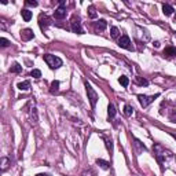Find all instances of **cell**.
Segmentation results:
<instances>
[{
  "instance_id": "1",
  "label": "cell",
  "mask_w": 176,
  "mask_h": 176,
  "mask_svg": "<svg viewBox=\"0 0 176 176\" xmlns=\"http://www.w3.org/2000/svg\"><path fill=\"white\" fill-rule=\"evenodd\" d=\"M153 151H154L155 158H157L158 164L161 165V168H164L165 162H168L172 158V153L169 150H167V149H164L161 145H154L153 146Z\"/></svg>"
},
{
  "instance_id": "2",
  "label": "cell",
  "mask_w": 176,
  "mask_h": 176,
  "mask_svg": "<svg viewBox=\"0 0 176 176\" xmlns=\"http://www.w3.org/2000/svg\"><path fill=\"white\" fill-rule=\"evenodd\" d=\"M44 61L51 69H58V67L62 66V59L59 57H55V55H51V54H46L44 55Z\"/></svg>"
},
{
  "instance_id": "3",
  "label": "cell",
  "mask_w": 176,
  "mask_h": 176,
  "mask_svg": "<svg viewBox=\"0 0 176 176\" xmlns=\"http://www.w3.org/2000/svg\"><path fill=\"white\" fill-rule=\"evenodd\" d=\"M84 85H85V89H87V95H88V99H89V103H91V107L94 109L98 102V94L95 92V89H94L92 85L88 83V81H85Z\"/></svg>"
},
{
  "instance_id": "4",
  "label": "cell",
  "mask_w": 176,
  "mask_h": 176,
  "mask_svg": "<svg viewBox=\"0 0 176 176\" xmlns=\"http://www.w3.org/2000/svg\"><path fill=\"white\" fill-rule=\"evenodd\" d=\"M158 97H160L158 94L150 95V97H149V95H138V99H139V103H140L142 107H147V106L150 105V103H153Z\"/></svg>"
},
{
  "instance_id": "5",
  "label": "cell",
  "mask_w": 176,
  "mask_h": 176,
  "mask_svg": "<svg viewBox=\"0 0 176 176\" xmlns=\"http://www.w3.org/2000/svg\"><path fill=\"white\" fill-rule=\"evenodd\" d=\"M118 46L124 48V50H128V51H134V46H132V41L131 39L127 36V34H122L121 37L118 39Z\"/></svg>"
},
{
  "instance_id": "6",
  "label": "cell",
  "mask_w": 176,
  "mask_h": 176,
  "mask_svg": "<svg viewBox=\"0 0 176 176\" xmlns=\"http://www.w3.org/2000/svg\"><path fill=\"white\" fill-rule=\"evenodd\" d=\"M70 28H72V30H73V33H77V34L84 33V29H83V26H81V21H80V18H77V17L72 18Z\"/></svg>"
},
{
  "instance_id": "7",
  "label": "cell",
  "mask_w": 176,
  "mask_h": 176,
  "mask_svg": "<svg viewBox=\"0 0 176 176\" xmlns=\"http://www.w3.org/2000/svg\"><path fill=\"white\" fill-rule=\"evenodd\" d=\"M66 9H65V3L63 1H61L59 3V7L54 11V17L57 18V19H63V18L66 17Z\"/></svg>"
},
{
  "instance_id": "8",
  "label": "cell",
  "mask_w": 176,
  "mask_h": 176,
  "mask_svg": "<svg viewBox=\"0 0 176 176\" xmlns=\"http://www.w3.org/2000/svg\"><path fill=\"white\" fill-rule=\"evenodd\" d=\"M52 22H51V19L47 15H44V14H41L40 17H39V25H40V29L41 30H46L48 26L51 25Z\"/></svg>"
},
{
  "instance_id": "9",
  "label": "cell",
  "mask_w": 176,
  "mask_h": 176,
  "mask_svg": "<svg viewBox=\"0 0 176 176\" xmlns=\"http://www.w3.org/2000/svg\"><path fill=\"white\" fill-rule=\"evenodd\" d=\"M34 37V33H33V30L32 29H24L21 32V39L24 40V41H29V40H32V39Z\"/></svg>"
},
{
  "instance_id": "10",
  "label": "cell",
  "mask_w": 176,
  "mask_h": 176,
  "mask_svg": "<svg viewBox=\"0 0 176 176\" xmlns=\"http://www.w3.org/2000/svg\"><path fill=\"white\" fill-rule=\"evenodd\" d=\"M164 57L165 58H173V57H176V48L175 47H167L164 50Z\"/></svg>"
},
{
  "instance_id": "11",
  "label": "cell",
  "mask_w": 176,
  "mask_h": 176,
  "mask_svg": "<svg viewBox=\"0 0 176 176\" xmlns=\"http://www.w3.org/2000/svg\"><path fill=\"white\" fill-rule=\"evenodd\" d=\"M116 113H117L116 106H114L113 103H110V105L107 106V117H109V120H112V118L116 117Z\"/></svg>"
},
{
  "instance_id": "12",
  "label": "cell",
  "mask_w": 176,
  "mask_h": 176,
  "mask_svg": "<svg viewBox=\"0 0 176 176\" xmlns=\"http://www.w3.org/2000/svg\"><path fill=\"white\" fill-rule=\"evenodd\" d=\"M134 145H135V147H136V153H138V154L146 150V146H145L140 140H138V139H134Z\"/></svg>"
},
{
  "instance_id": "13",
  "label": "cell",
  "mask_w": 176,
  "mask_h": 176,
  "mask_svg": "<svg viewBox=\"0 0 176 176\" xmlns=\"http://www.w3.org/2000/svg\"><path fill=\"white\" fill-rule=\"evenodd\" d=\"M21 15H22V18H24V21H26V22H29L30 19H32V11H29L28 9H24L21 11Z\"/></svg>"
},
{
  "instance_id": "14",
  "label": "cell",
  "mask_w": 176,
  "mask_h": 176,
  "mask_svg": "<svg viewBox=\"0 0 176 176\" xmlns=\"http://www.w3.org/2000/svg\"><path fill=\"white\" fill-rule=\"evenodd\" d=\"M106 26H107V22L105 19H99V21L95 24V29L97 30H105Z\"/></svg>"
},
{
  "instance_id": "15",
  "label": "cell",
  "mask_w": 176,
  "mask_h": 176,
  "mask_svg": "<svg viewBox=\"0 0 176 176\" xmlns=\"http://www.w3.org/2000/svg\"><path fill=\"white\" fill-rule=\"evenodd\" d=\"M59 91V81L58 80H54L51 83V87H50V92L51 94H57Z\"/></svg>"
},
{
  "instance_id": "16",
  "label": "cell",
  "mask_w": 176,
  "mask_h": 176,
  "mask_svg": "<svg viewBox=\"0 0 176 176\" xmlns=\"http://www.w3.org/2000/svg\"><path fill=\"white\" fill-rule=\"evenodd\" d=\"M173 11H175V10H173V7H172V6H169V4H164L162 6V13L165 14V15H168V17H169V15H172V14H173Z\"/></svg>"
},
{
  "instance_id": "17",
  "label": "cell",
  "mask_w": 176,
  "mask_h": 176,
  "mask_svg": "<svg viewBox=\"0 0 176 176\" xmlns=\"http://www.w3.org/2000/svg\"><path fill=\"white\" fill-rule=\"evenodd\" d=\"M10 72H11V73H21V72H22V66L18 62H15L13 66L10 67Z\"/></svg>"
},
{
  "instance_id": "18",
  "label": "cell",
  "mask_w": 176,
  "mask_h": 176,
  "mask_svg": "<svg viewBox=\"0 0 176 176\" xmlns=\"http://www.w3.org/2000/svg\"><path fill=\"white\" fill-rule=\"evenodd\" d=\"M88 17L91 18V19H95V18L98 17V14H97V11H95V7H94V6H89V7H88Z\"/></svg>"
},
{
  "instance_id": "19",
  "label": "cell",
  "mask_w": 176,
  "mask_h": 176,
  "mask_svg": "<svg viewBox=\"0 0 176 176\" xmlns=\"http://www.w3.org/2000/svg\"><path fill=\"white\" fill-rule=\"evenodd\" d=\"M18 88L21 91H28L30 88V83L29 81H22V83H18Z\"/></svg>"
},
{
  "instance_id": "20",
  "label": "cell",
  "mask_w": 176,
  "mask_h": 176,
  "mask_svg": "<svg viewBox=\"0 0 176 176\" xmlns=\"http://www.w3.org/2000/svg\"><path fill=\"white\" fill-rule=\"evenodd\" d=\"M110 34H112V37L113 39H118V36H120V30H118L117 26H112V28H110Z\"/></svg>"
},
{
  "instance_id": "21",
  "label": "cell",
  "mask_w": 176,
  "mask_h": 176,
  "mask_svg": "<svg viewBox=\"0 0 176 176\" xmlns=\"http://www.w3.org/2000/svg\"><path fill=\"white\" fill-rule=\"evenodd\" d=\"M97 165H99V167L102 168V169H109V162L107 161H105V160H97Z\"/></svg>"
},
{
  "instance_id": "22",
  "label": "cell",
  "mask_w": 176,
  "mask_h": 176,
  "mask_svg": "<svg viewBox=\"0 0 176 176\" xmlns=\"http://www.w3.org/2000/svg\"><path fill=\"white\" fill-rule=\"evenodd\" d=\"M132 113H134V107L131 105H125L124 106V114H125L127 117H129V116H132Z\"/></svg>"
},
{
  "instance_id": "23",
  "label": "cell",
  "mask_w": 176,
  "mask_h": 176,
  "mask_svg": "<svg viewBox=\"0 0 176 176\" xmlns=\"http://www.w3.org/2000/svg\"><path fill=\"white\" fill-rule=\"evenodd\" d=\"M118 83L121 84L122 87H128V85H129V79L125 77V76H121V77L118 79Z\"/></svg>"
},
{
  "instance_id": "24",
  "label": "cell",
  "mask_w": 176,
  "mask_h": 176,
  "mask_svg": "<svg viewBox=\"0 0 176 176\" xmlns=\"http://www.w3.org/2000/svg\"><path fill=\"white\" fill-rule=\"evenodd\" d=\"M10 165V160L7 157H1V171H6Z\"/></svg>"
},
{
  "instance_id": "25",
  "label": "cell",
  "mask_w": 176,
  "mask_h": 176,
  "mask_svg": "<svg viewBox=\"0 0 176 176\" xmlns=\"http://www.w3.org/2000/svg\"><path fill=\"white\" fill-rule=\"evenodd\" d=\"M30 117H32V121H33V122H37L39 121L37 109H36V107H33V109H32V112H30Z\"/></svg>"
},
{
  "instance_id": "26",
  "label": "cell",
  "mask_w": 176,
  "mask_h": 176,
  "mask_svg": "<svg viewBox=\"0 0 176 176\" xmlns=\"http://www.w3.org/2000/svg\"><path fill=\"white\" fill-rule=\"evenodd\" d=\"M30 76L34 77V79H40L41 77V72L39 70V69H33V70L30 72Z\"/></svg>"
},
{
  "instance_id": "27",
  "label": "cell",
  "mask_w": 176,
  "mask_h": 176,
  "mask_svg": "<svg viewBox=\"0 0 176 176\" xmlns=\"http://www.w3.org/2000/svg\"><path fill=\"white\" fill-rule=\"evenodd\" d=\"M136 83L139 84V85H149V81H147L146 79H142V77H136Z\"/></svg>"
},
{
  "instance_id": "28",
  "label": "cell",
  "mask_w": 176,
  "mask_h": 176,
  "mask_svg": "<svg viewBox=\"0 0 176 176\" xmlns=\"http://www.w3.org/2000/svg\"><path fill=\"white\" fill-rule=\"evenodd\" d=\"M10 44H11V43H10L7 39H4V37L0 39V47H3V48H4V47H9Z\"/></svg>"
},
{
  "instance_id": "29",
  "label": "cell",
  "mask_w": 176,
  "mask_h": 176,
  "mask_svg": "<svg viewBox=\"0 0 176 176\" xmlns=\"http://www.w3.org/2000/svg\"><path fill=\"white\" fill-rule=\"evenodd\" d=\"M81 176H95V173H94L92 169H88V171H84Z\"/></svg>"
},
{
  "instance_id": "30",
  "label": "cell",
  "mask_w": 176,
  "mask_h": 176,
  "mask_svg": "<svg viewBox=\"0 0 176 176\" xmlns=\"http://www.w3.org/2000/svg\"><path fill=\"white\" fill-rule=\"evenodd\" d=\"M25 3L28 6H32V7H36V6H37V1H34V0H26Z\"/></svg>"
},
{
  "instance_id": "31",
  "label": "cell",
  "mask_w": 176,
  "mask_h": 176,
  "mask_svg": "<svg viewBox=\"0 0 176 176\" xmlns=\"http://www.w3.org/2000/svg\"><path fill=\"white\" fill-rule=\"evenodd\" d=\"M106 146H107V149H109L110 151L113 150V145H112V140H107V142H106Z\"/></svg>"
},
{
  "instance_id": "32",
  "label": "cell",
  "mask_w": 176,
  "mask_h": 176,
  "mask_svg": "<svg viewBox=\"0 0 176 176\" xmlns=\"http://www.w3.org/2000/svg\"><path fill=\"white\" fill-rule=\"evenodd\" d=\"M153 46H154L155 48H158V47H160V41H154V44H153Z\"/></svg>"
},
{
  "instance_id": "33",
  "label": "cell",
  "mask_w": 176,
  "mask_h": 176,
  "mask_svg": "<svg viewBox=\"0 0 176 176\" xmlns=\"http://www.w3.org/2000/svg\"><path fill=\"white\" fill-rule=\"evenodd\" d=\"M36 176H50V175H48V173H37Z\"/></svg>"
},
{
  "instance_id": "34",
  "label": "cell",
  "mask_w": 176,
  "mask_h": 176,
  "mask_svg": "<svg viewBox=\"0 0 176 176\" xmlns=\"http://www.w3.org/2000/svg\"><path fill=\"white\" fill-rule=\"evenodd\" d=\"M175 139H176V135H175Z\"/></svg>"
}]
</instances>
